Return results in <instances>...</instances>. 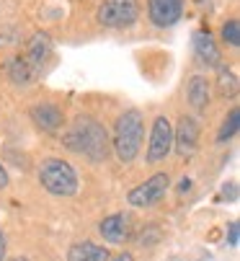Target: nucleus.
I'll list each match as a JSON object with an SVG mask.
<instances>
[{
	"mask_svg": "<svg viewBox=\"0 0 240 261\" xmlns=\"http://www.w3.org/2000/svg\"><path fill=\"white\" fill-rule=\"evenodd\" d=\"M8 256V238H6V230L0 228V261H6Z\"/></svg>",
	"mask_w": 240,
	"mask_h": 261,
	"instance_id": "nucleus-22",
	"label": "nucleus"
},
{
	"mask_svg": "<svg viewBox=\"0 0 240 261\" xmlns=\"http://www.w3.org/2000/svg\"><path fill=\"white\" fill-rule=\"evenodd\" d=\"M111 251L103 243L96 241H75L67 246L65 261H109Z\"/></svg>",
	"mask_w": 240,
	"mask_h": 261,
	"instance_id": "nucleus-14",
	"label": "nucleus"
},
{
	"mask_svg": "<svg viewBox=\"0 0 240 261\" xmlns=\"http://www.w3.org/2000/svg\"><path fill=\"white\" fill-rule=\"evenodd\" d=\"M194 57H196L199 65H204L207 70H212V67L220 70V67H222L220 47H217V42L212 39V34H209L207 29L194 31Z\"/></svg>",
	"mask_w": 240,
	"mask_h": 261,
	"instance_id": "nucleus-12",
	"label": "nucleus"
},
{
	"mask_svg": "<svg viewBox=\"0 0 240 261\" xmlns=\"http://www.w3.org/2000/svg\"><path fill=\"white\" fill-rule=\"evenodd\" d=\"M8 261H31V258H29V256H11Z\"/></svg>",
	"mask_w": 240,
	"mask_h": 261,
	"instance_id": "nucleus-23",
	"label": "nucleus"
},
{
	"mask_svg": "<svg viewBox=\"0 0 240 261\" xmlns=\"http://www.w3.org/2000/svg\"><path fill=\"white\" fill-rule=\"evenodd\" d=\"M235 72L232 70H227V67H220V93L225 96L227 93V88H230V93H235Z\"/></svg>",
	"mask_w": 240,
	"mask_h": 261,
	"instance_id": "nucleus-18",
	"label": "nucleus"
},
{
	"mask_svg": "<svg viewBox=\"0 0 240 261\" xmlns=\"http://www.w3.org/2000/svg\"><path fill=\"white\" fill-rule=\"evenodd\" d=\"M36 181L47 194H52L57 199H70L80 192V176H77L75 166L62 155H47L39 161Z\"/></svg>",
	"mask_w": 240,
	"mask_h": 261,
	"instance_id": "nucleus-3",
	"label": "nucleus"
},
{
	"mask_svg": "<svg viewBox=\"0 0 240 261\" xmlns=\"http://www.w3.org/2000/svg\"><path fill=\"white\" fill-rule=\"evenodd\" d=\"M135 217L129 212H111L98 222V236L109 246H124L135 236Z\"/></svg>",
	"mask_w": 240,
	"mask_h": 261,
	"instance_id": "nucleus-9",
	"label": "nucleus"
},
{
	"mask_svg": "<svg viewBox=\"0 0 240 261\" xmlns=\"http://www.w3.org/2000/svg\"><path fill=\"white\" fill-rule=\"evenodd\" d=\"M140 18V0H101L96 21L103 29H129Z\"/></svg>",
	"mask_w": 240,
	"mask_h": 261,
	"instance_id": "nucleus-6",
	"label": "nucleus"
},
{
	"mask_svg": "<svg viewBox=\"0 0 240 261\" xmlns=\"http://www.w3.org/2000/svg\"><path fill=\"white\" fill-rule=\"evenodd\" d=\"M186 101H189V106L196 111V114H204V111L209 109V103H212V83H209L207 75L196 72V75L189 78V83H186Z\"/></svg>",
	"mask_w": 240,
	"mask_h": 261,
	"instance_id": "nucleus-13",
	"label": "nucleus"
},
{
	"mask_svg": "<svg viewBox=\"0 0 240 261\" xmlns=\"http://www.w3.org/2000/svg\"><path fill=\"white\" fill-rule=\"evenodd\" d=\"M109 261H137L132 251H119V253H111Z\"/></svg>",
	"mask_w": 240,
	"mask_h": 261,
	"instance_id": "nucleus-21",
	"label": "nucleus"
},
{
	"mask_svg": "<svg viewBox=\"0 0 240 261\" xmlns=\"http://www.w3.org/2000/svg\"><path fill=\"white\" fill-rule=\"evenodd\" d=\"M6 75H8V81H11L13 86H21V88H26V86H31V83L36 81L34 70L26 65V60H23L21 55H13V57L6 62Z\"/></svg>",
	"mask_w": 240,
	"mask_h": 261,
	"instance_id": "nucleus-15",
	"label": "nucleus"
},
{
	"mask_svg": "<svg viewBox=\"0 0 240 261\" xmlns=\"http://www.w3.org/2000/svg\"><path fill=\"white\" fill-rule=\"evenodd\" d=\"M62 135V147L70 150L72 155H80L83 161L101 166L109 161L111 155V137L109 129L103 127L101 119L91 117V114H77L75 119H70L65 124Z\"/></svg>",
	"mask_w": 240,
	"mask_h": 261,
	"instance_id": "nucleus-1",
	"label": "nucleus"
},
{
	"mask_svg": "<svg viewBox=\"0 0 240 261\" xmlns=\"http://www.w3.org/2000/svg\"><path fill=\"white\" fill-rule=\"evenodd\" d=\"M171 189V173L168 171H157L152 176H147L145 181H140L137 186L127 192V204L132 210H152L166 199Z\"/></svg>",
	"mask_w": 240,
	"mask_h": 261,
	"instance_id": "nucleus-4",
	"label": "nucleus"
},
{
	"mask_svg": "<svg viewBox=\"0 0 240 261\" xmlns=\"http://www.w3.org/2000/svg\"><path fill=\"white\" fill-rule=\"evenodd\" d=\"M147 16L152 26L168 29L183 16V0H147Z\"/></svg>",
	"mask_w": 240,
	"mask_h": 261,
	"instance_id": "nucleus-11",
	"label": "nucleus"
},
{
	"mask_svg": "<svg viewBox=\"0 0 240 261\" xmlns=\"http://www.w3.org/2000/svg\"><path fill=\"white\" fill-rule=\"evenodd\" d=\"M222 39L230 47H237L240 44V21L237 18H230V21L222 23Z\"/></svg>",
	"mask_w": 240,
	"mask_h": 261,
	"instance_id": "nucleus-17",
	"label": "nucleus"
},
{
	"mask_svg": "<svg viewBox=\"0 0 240 261\" xmlns=\"http://www.w3.org/2000/svg\"><path fill=\"white\" fill-rule=\"evenodd\" d=\"M171 153H173V122L168 114H157L150 124V137L145 145V163L157 166L168 161Z\"/></svg>",
	"mask_w": 240,
	"mask_h": 261,
	"instance_id": "nucleus-5",
	"label": "nucleus"
},
{
	"mask_svg": "<svg viewBox=\"0 0 240 261\" xmlns=\"http://www.w3.org/2000/svg\"><path fill=\"white\" fill-rule=\"evenodd\" d=\"M52 55H55V47H52V39L44 34V31H36L31 39H29V44H26V52L21 55L23 60H26V65L34 70V75L39 78L44 72V67H47V62L52 60Z\"/></svg>",
	"mask_w": 240,
	"mask_h": 261,
	"instance_id": "nucleus-10",
	"label": "nucleus"
},
{
	"mask_svg": "<svg viewBox=\"0 0 240 261\" xmlns=\"http://www.w3.org/2000/svg\"><path fill=\"white\" fill-rule=\"evenodd\" d=\"M8 186H11V176H8V168H6L3 163H0V192H6Z\"/></svg>",
	"mask_w": 240,
	"mask_h": 261,
	"instance_id": "nucleus-20",
	"label": "nucleus"
},
{
	"mask_svg": "<svg viewBox=\"0 0 240 261\" xmlns=\"http://www.w3.org/2000/svg\"><path fill=\"white\" fill-rule=\"evenodd\" d=\"M237 236H240L237 222H230V228H227V246H230V248H235V246H237Z\"/></svg>",
	"mask_w": 240,
	"mask_h": 261,
	"instance_id": "nucleus-19",
	"label": "nucleus"
},
{
	"mask_svg": "<svg viewBox=\"0 0 240 261\" xmlns=\"http://www.w3.org/2000/svg\"><path fill=\"white\" fill-rule=\"evenodd\" d=\"M202 137V124L194 114H181L173 124V153L178 158H191L199 147Z\"/></svg>",
	"mask_w": 240,
	"mask_h": 261,
	"instance_id": "nucleus-8",
	"label": "nucleus"
},
{
	"mask_svg": "<svg viewBox=\"0 0 240 261\" xmlns=\"http://www.w3.org/2000/svg\"><path fill=\"white\" fill-rule=\"evenodd\" d=\"M240 109L237 106H232L227 114H225V119H222V124H220V129H217V145H225V142H230L235 135H237V127H240Z\"/></svg>",
	"mask_w": 240,
	"mask_h": 261,
	"instance_id": "nucleus-16",
	"label": "nucleus"
},
{
	"mask_svg": "<svg viewBox=\"0 0 240 261\" xmlns=\"http://www.w3.org/2000/svg\"><path fill=\"white\" fill-rule=\"evenodd\" d=\"M109 137H111V155L122 166H132L140 158L145 142V111L137 106L124 109L114 119V129L109 132Z\"/></svg>",
	"mask_w": 240,
	"mask_h": 261,
	"instance_id": "nucleus-2",
	"label": "nucleus"
},
{
	"mask_svg": "<svg viewBox=\"0 0 240 261\" xmlns=\"http://www.w3.org/2000/svg\"><path fill=\"white\" fill-rule=\"evenodd\" d=\"M29 119L44 135H60L67 124V114L57 101H36L34 106H29Z\"/></svg>",
	"mask_w": 240,
	"mask_h": 261,
	"instance_id": "nucleus-7",
	"label": "nucleus"
}]
</instances>
